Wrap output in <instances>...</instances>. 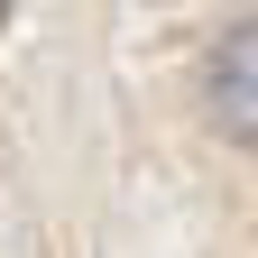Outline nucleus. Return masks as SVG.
<instances>
[{
  "label": "nucleus",
  "instance_id": "f257e3e1",
  "mask_svg": "<svg viewBox=\"0 0 258 258\" xmlns=\"http://www.w3.org/2000/svg\"><path fill=\"white\" fill-rule=\"evenodd\" d=\"M212 120L231 129V139H258V10L240 28H221V46H212Z\"/></svg>",
  "mask_w": 258,
  "mask_h": 258
},
{
  "label": "nucleus",
  "instance_id": "f03ea898",
  "mask_svg": "<svg viewBox=\"0 0 258 258\" xmlns=\"http://www.w3.org/2000/svg\"><path fill=\"white\" fill-rule=\"evenodd\" d=\"M0 10H10V0H0Z\"/></svg>",
  "mask_w": 258,
  "mask_h": 258
}]
</instances>
